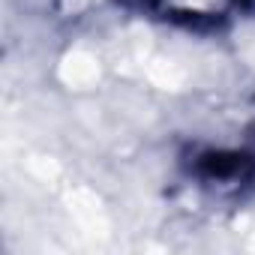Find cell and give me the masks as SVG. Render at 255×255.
<instances>
[{"mask_svg": "<svg viewBox=\"0 0 255 255\" xmlns=\"http://www.w3.org/2000/svg\"><path fill=\"white\" fill-rule=\"evenodd\" d=\"M234 0H159V6L177 18H219Z\"/></svg>", "mask_w": 255, "mask_h": 255, "instance_id": "obj_1", "label": "cell"}]
</instances>
